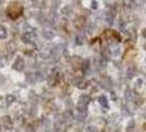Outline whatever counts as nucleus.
Returning <instances> with one entry per match:
<instances>
[{
  "label": "nucleus",
  "mask_w": 146,
  "mask_h": 132,
  "mask_svg": "<svg viewBox=\"0 0 146 132\" xmlns=\"http://www.w3.org/2000/svg\"><path fill=\"white\" fill-rule=\"evenodd\" d=\"M22 11H23V8L18 2H11L7 9V13L11 19H17L18 17H20Z\"/></svg>",
  "instance_id": "1"
},
{
  "label": "nucleus",
  "mask_w": 146,
  "mask_h": 132,
  "mask_svg": "<svg viewBox=\"0 0 146 132\" xmlns=\"http://www.w3.org/2000/svg\"><path fill=\"white\" fill-rule=\"evenodd\" d=\"M89 100H90L89 96L81 95L80 97H79V99H78V103H77V108H78V110H86L88 103H89Z\"/></svg>",
  "instance_id": "2"
},
{
  "label": "nucleus",
  "mask_w": 146,
  "mask_h": 132,
  "mask_svg": "<svg viewBox=\"0 0 146 132\" xmlns=\"http://www.w3.org/2000/svg\"><path fill=\"white\" fill-rule=\"evenodd\" d=\"M70 63H72V65H73V67L75 69H78V68H81L84 61H82L79 56H73V57L70 59Z\"/></svg>",
  "instance_id": "3"
},
{
  "label": "nucleus",
  "mask_w": 146,
  "mask_h": 132,
  "mask_svg": "<svg viewBox=\"0 0 146 132\" xmlns=\"http://www.w3.org/2000/svg\"><path fill=\"white\" fill-rule=\"evenodd\" d=\"M13 68L17 69L18 72H22L24 69V59H22V57H20V56L17 57L15 64H13Z\"/></svg>",
  "instance_id": "4"
},
{
  "label": "nucleus",
  "mask_w": 146,
  "mask_h": 132,
  "mask_svg": "<svg viewBox=\"0 0 146 132\" xmlns=\"http://www.w3.org/2000/svg\"><path fill=\"white\" fill-rule=\"evenodd\" d=\"M0 125L5 129H12V121L9 117H3L0 120Z\"/></svg>",
  "instance_id": "5"
},
{
  "label": "nucleus",
  "mask_w": 146,
  "mask_h": 132,
  "mask_svg": "<svg viewBox=\"0 0 146 132\" xmlns=\"http://www.w3.org/2000/svg\"><path fill=\"white\" fill-rule=\"evenodd\" d=\"M86 24V18L85 17H78L76 20H75V27L78 30H81Z\"/></svg>",
  "instance_id": "6"
},
{
  "label": "nucleus",
  "mask_w": 146,
  "mask_h": 132,
  "mask_svg": "<svg viewBox=\"0 0 146 132\" xmlns=\"http://www.w3.org/2000/svg\"><path fill=\"white\" fill-rule=\"evenodd\" d=\"M100 85L104 89H109L111 87V81H110L109 77L108 76H102L101 79H100Z\"/></svg>",
  "instance_id": "7"
},
{
  "label": "nucleus",
  "mask_w": 146,
  "mask_h": 132,
  "mask_svg": "<svg viewBox=\"0 0 146 132\" xmlns=\"http://www.w3.org/2000/svg\"><path fill=\"white\" fill-rule=\"evenodd\" d=\"M76 86L80 89H85L88 86V81L86 79H84L82 77H78V79L76 81Z\"/></svg>",
  "instance_id": "8"
},
{
  "label": "nucleus",
  "mask_w": 146,
  "mask_h": 132,
  "mask_svg": "<svg viewBox=\"0 0 146 132\" xmlns=\"http://www.w3.org/2000/svg\"><path fill=\"white\" fill-rule=\"evenodd\" d=\"M34 39H35V34H33V32H32V33H25V34L23 35V41L27 42V43L33 42Z\"/></svg>",
  "instance_id": "9"
},
{
  "label": "nucleus",
  "mask_w": 146,
  "mask_h": 132,
  "mask_svg": "<svg viewBox=\"0 0 146 132\" xmlns=\"http://www.w3.org/2000/svg\"><path fill=\"white\" fill-rule=\"evenodd\" d=\"M42 34H43V37L45 39H47V40H51L52 37H54V32L50 29H45L42 31Z\"/></svg>",
  "instance_id": "10"
},
{
  "label": "nucleus",
  "mask_w": 146,
  "mask_h": 132,
  "mask_svg": "<svg viewBox=\"0 0 146 132\" xmlns=\"http://www.w3.org/2000/svg\"><path fill=\"white\" fill-rule=\"evenodd\" d=\"M58 81V77H57V74H51V76L48 77V83L51 85H55L56 83Z\"/></svg>",
  "instance_id": "11"
},
{
  "label": "nucleus",
  "mask_w": 146,
  "mask_h": 132,
  "mask_svg": "<svg viewBox=\"0 0 146 132\" xmlns=\"http://www.w3.org/2000/svg\"><path fill=\"white\" fill-rule=\"evenodd\" d=\"M7 37H8L7 29L0 24V40H3V39H6Z\"/></svg>",
  "instance_id": "12"
},
{
  "label": "nucleus",
  "mask_w": 146,
  "mask_h": 132,
  "mask_svg": "<svg viewBox=\"0 0 146 132\" xmlns=\"http://www.w3.org/2000/svg\"><path fill=\"white\" fill-rule=\"evenodd\" d=\"M99 103L102 106L103 108H104V107L108 108V99H107V97H106V96H100V98H99Z\"/></svg>",
  "instance_id": "13"
},
{
  "label": "nucleus",
  "mask_w": 146,
  "mask_h": 132,
  "mask_svg": "<svg viewBox=\"0 0 146 132\" xmlns=\"http://www.w3.org/2000/svg\"><path fill=\"white\" fill-rule=\"evenodd\" d=\"M7 106H8V103L6 101V98L1 97L0 98V108H6Z\"/></svg>",
  "instance_id": "14"
},
{
  "label": "nucleus",
  "mask_w": 146,
  "mask_h": 132,
  "mask_svg": "<svg viewBox=\"0 0 146 132\" xmlns=\"http://www.w3.org/2000/svg\"><path fill=\"white\" fill-rule=\"evenodd\" d=\"M6 100H7V103H13V101H15V96H12V95H8L7 97H6Z\"/></svg>",
  "instance_id": "15"
},
{
  "label": "nucleus",
  "mask_w": 146,
  "mask_h": 132,
  "mask_svg": "<svg viewBox=\"0 0 146 132\" xmlns=\"http://www.w3.org/2000/svg\"><path fill=\"white\" fill-rule=\"evenodd\" d=\"M87 132H98V130H97V128H96V127L90 125V127H88Z\"/></svg>",
  "instance_id": "16"
},
{
  "label": "nucleus",
  "mask_w": 146,
  "mask_h": 132,
  "mask_svg": "<svg viewBox=\"0 0 146 132\" xmlns=\"http://www.w3.org/2000/svg\"><path fill=\"white\" fill-rule=\"evenodd\" d=\"M103 132H115V131H113L112 129H108V128H107V129L103 130Z\"/></svg>",
  "instance_id": "17"
},
{
  "label": "nucleus",
  "mask_w": 146,
  "mask_h": 132,
  "mask_svg": "<svg viewBox=\"0 0 146 132\" xmlns=\"http://www.w3.org/2000/svg\"><path fill=\"white\" fill-rule=\"evenodd\" d=\"M143 35H144V37H146V29L144 30V31H143Z\"/></svg>",
  "instance_id": "18"
}]
</instances>
